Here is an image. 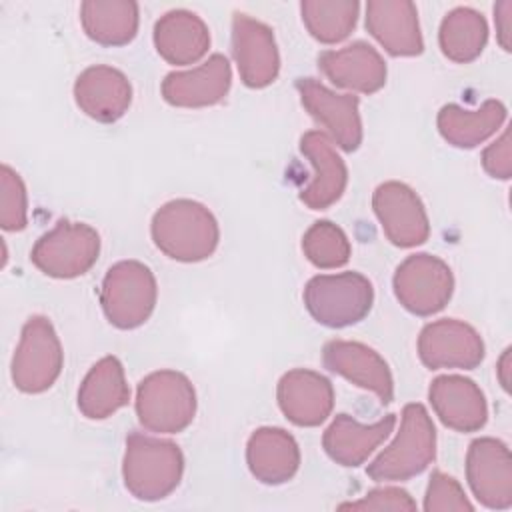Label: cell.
<instances>
[{
	"mask_svg": "<svg viewBox=\"0 0 512 512\" xmlns=\"http://www.w3.org/2000/svg\"><path fill=\"white\" fill-rule=\"evenodd\" d=\"M302 296L308 314L328 328L364 320L374 304L372 282L360 272L318 274L306 282Z\"/></svg>",
	"mask_w": 512,
	"mask_h": 512,
	"instance_id": "cell-5",
	"label": "cell"
},
{
	"mask_svg": "<svg viewBox=\"0 0 512 512\" xmlns=\"http://www.w3.org/2000/svg\"><path fill=\"white\" fill-rule=\"evenodd\" d=\"M338 508L340 510H394V512L408 510L412 512L416 510V502L406 490L386 486V488H374L362 500L346 502V504H340Z\"/></svg>",
	"mask_w": 512,
	"mask_h": 512,
	"instance_id": "cell-34",
	"label": "cell"
},
{
	"mask_svg": "<svg viewBox=\"0 0 512 512\" xmlns=\"http://www.w3.org/2000/svg\"><path fill=\"white\" fill-rule=\"evenodd\" d=\"M282 414L296 426H320L334 408L332 382L320 372L294 368L286 372L276 388Z\"/></svg>",
	"mask_w": 512,
	"mask_h": 512,
	"instance_id": "cell-17",
	"label": "cell"
},
{
	"mask_svg": "<svg viewBox=\"0 0 512 512\" xmlns=\"http://www.w3.org/2000/svg\"><path fill=\"white\" fill-rule=\"evenodd\" d=\"M322 362L330 372L374 392L382 404L392 402V372L386 360L374 348L352 340H328L322 348Z\"/></svg>",
	"mask_w": 512,
	"mask_h": 512,
	"instance_id": "cell-15",
	"label": "cell"
},
{
	"mask_svg": "<svg viewBox=\"0 0 512 512\" xmlns=\"http://www.w3.org/2000/svg\"><path fill=\"white\" fill-rule=\"evenodd\" d=\"M130 400L124 366L116 356L100 358L78 388V408L90 420H104Z\"/></svg>",
	"mask_w": 512,
	"mask_h": 512,
	"instance_id": "cell-26",
	"label": "cell"
},
{
	"mask_svg": "<svg viewBox=\"0 0 512 512\" xmlns=\"http://www.w3.org/2000/svg\"><path fill=\"white\" fill-rule=\"evenodd\" d=\"M158 286L152 270L138 260H122L108 268L100 304L108 322L120 330L142 326L154 312Z\"/></svg>",
	"mask_w": 512,
	"mask_h": 512,
	"instance_id": "cell-6",
	"label": "cell"
},
{
	"mask_svg": "<svg viewBox=\"0 0 512 512\" xmlns=\"http://www.w3.org/2000/svg\"><path fill=\"white\" fill-rule=\"evenodd\" d=\"M366 30L392 56H418L424 50L418 10L410 0H370Z\"/></svg>",
	"mask_w": 512,
	"mask_h": 512,
	"instance_id": "cell-21",
	"label": "cell"
},
{
	"mask_svg": "<svg viewBox=\"0 0 512 512\" xmlns=\"http://www.w3.org/2000/svg\"><path fill=\"white\" fill-rule=\"evenodd\" d=\"M482 166L492 178L508 180L512 176V150L508 130H504L502 136L482 152Z\"/></svg>",
	"mask_w": 512,
	"mask_h": 512,
	"instance_id": "cell-35",
	"label": "cell"
},
{
	"mask_svg": "<svg viewBox=\"0 0 512 512\" xmlns=\"http://www.w3.org/2000/svg\"><path fill=\"white\" fill-rule=\"evenodd\" d=\"M508 370H510V348L504 350L500 362H498V380L502 384L504 390L510 388V378H508Z\"/></svg>",
	"mask_w": 512,
	"mask_h": 512,
	"instance_id": "cell-37",
	"label": "cell"
},
{
	"mask_svg": "<svg viewBox=\"0 0 512 512\" xmlns=\"http://www.w3.org/2000/svg\"><path fill=\"white\" fill-rule=\"evenodd\" d=\"M426 512H472L474 506L466 498L460 482L440 470L432 472L426 496H424Z\"/></svg>",
	"mask_w": 512,
	"mask_h": 512,
	"instance_id": "cell-33",
	"label": "cell"
},
{
	"mask_svg": "<svg viewBox=\"0 0 512 512\" xmlns=\"http://www.w3.org/2000/svg\"><path fill=\"white\" fill-rule=\"evenodd\" d=\"M394 424V414H386L374 424H360L350 414H336L324 430L322 446L336 464L354 468L366 462L368 456L390 436Z\"/></svg>",
	"mask_w": 512,
	"mask_h": 512,
	"instance_id": "cell-24",
	"label": "cell"
},
{
	"mask_svg": "<svg viewBox=\"0 0 512 512\" xmlns=\"http://www.w3.org/2000/svg\"><path fill=\"white\" fill-rule=\"evenodd\" d=\"M296 90L308 114L332 134L342 150L354 152L362 144L358 96L336 94L316 78H298Z\"/></svg>",
	"mask_w": 512,
	"mask_h": 512,
	"instance_id": "cell-14",
	"label": "cell"
},
{
	"mask_svg": "<svg viewBox=\"0 0 512 512\" xmlns=\"http://www.w3.org/2000/svg\"><path fill=\"white\" fill-rule=\"evenodd\" d=\"M246 462L252 476L262 484H284L300 468V448L284 428L262 426L248 438Z\"/></svg>",
	"mask_w": 512,
	"mask_h": 512,
	"instance_id": "cell-23",
	"label": "cell"
},
{
	"mask_svg": "<svg viewBox=\"0 0 512 512\" xmlns=\"http://www.w3.org/2000/svg\"><path fill=\"white\" fill-rule=\"evenodd\" d=\"M374 214L386 238L400 248L424 244L430 236V220L420 196L404 182H384L372 194Z\"/></svg>",
	"mask_w": 512,
	"mask_h": 512,
	"instance_id": "cell-10",
	"label": "cell"
},
{
	"mask_svg": "<svg viewBox=\"0 0 512 512\" xmlns=\"http://www.w3.org/2000/svg\"><path fill=\"white\" fill-rule=\"evenodd\" d=\"M232 54L248 88H266L278 78L280 54L272 28L242 12L232 18Z\"/></svg>",
	"mask_w": 512,
	"mask_h": 512,
	"instance_id": "cell-13",
	"label": "cell"
},
{
	"mask_svg": "<svg viewBox=\"0 0 512 512\" xmlns=\"http://www.w3.org/2000/svg\"><path fill=\"white\" fill-rule=\"evenodd\" d=\"M466 480L476 500L492 510L512 506V456L498 438H476L466 452Z\"/></svg>",
	"mask_w": 512,
	"mask_h": 512,
	"instance_id": "cell-11",
	"label": "cell"
},
{
	"mask_svg": "<svg viewBox=\"0 0 512 512\" xmlns=\"http://www.w3.org/2000/svg\"><path fill=\"white\" fill-rule=\"evenodd\" d=\"M64 352L60 338L46 316H30L12 358V382L20 392L40 394L60 376Z\"/></svg>",
	"mask_w": 512,
	"mask_h": 512,
	"instance_id": "cell-8",
	"label": "cell"
},
{
	"mask_svg": "<svg viewBox=\"0 0 512 512\" xmlns=\"http://www.w3.org/2000/svg\"><path fill=\"white\" fill-rule=\"evenodd\" d=\"M506 120V106L500 100H486L480 108L468 110L456 104L440 108L436 124L440 136L456 148H476L488 140Z\"/></svg>",
	"mask_w": 512,
	"mask_h": 512,
	"instance_id": "cell-27",
	"label": "cell"
},
{
	"mask_svg": "<svg viewBox=\"0 0 512 512\" xmlns=\"http://www.w3.org/2000/svg\"><path fill=\"white\" fill-rule=\"evenodd\" d=\"M436 458V428L428 410L406 404L396 438L368 464L366 474L376 482H402L422 474Z\"/></svg>",
	"mask_w": 512,
	"mask_h": 512,
	"instance_id": "cell-3",
	"label": "cell"
},
{
	"mask_svg": "<svg viewBox=\"0 0 512 512\" xmlns=\"http://www.w3.org/2000/svg\"><path fill=\"white\" fill-rule=\"evenodd\" d=\"M80 22L90 40L102 46H124L138 32V4L130 0H88Z\"/></svg>",
	"mask_w": 512,
	"mask_h": 512,
	"instance_id": "cell-28",
	"label": "cell"
},
{
	"mask_svg": "<svg viewBox=\"0 0 512 512\" xmlns=\"http://www.w3.org/2000/svg\"><path fill=\"white\" fill-rule=\"evenodd\" d=\"M78 108L96 122H116L132 102V86L124 72L96 64L86 68L74 82Z\"/></svg>",
	"mask_w": 512,
	"mask_h": 512,
	"instance_id": "cell-22",
	"label": "cell"
},
{
	"mask_svg": "<svg viewBox=\"0 0 512 512\" xmlns=\"http://www.w3.org/2000/svg\"><path fill=\"white\" fill-rule=\"evenodd\" d=\"M438 42L442 54L458 64L476 60L488 42V24L484 16L468 6L450 10L440 24Z\"/></svg>",
	"mask_w": 512,
	"mask_h": 512,
	"instance_id": "cell-29",
	"label": "cell"
},
{
	"mask_svg": "<svg viewBox=\"0 0 512 512\" xmlns=\"http://www.w3.org/2000/svg\"><path fill=\"white\" fill-rule=\"evenodd\" d=\"M302 252L316 268L330 270L350 260L352 246L340 226L330 220H318L304 232Z\"/></svg>",
	"mask_w": 512,
	"mask_h": 512,
	"instance_id": "cell-31",
	"label": "cell"
},
{
	"mask_svg": "<svg viewBox=\"0 0 512 512\" xmlns=\"http://www.w3.org/2000/svg\"><path fill=\"white\" fill-rule=\"evenodd\" d=\"M184 472V456L172 440L132 432L126 438L122 460V478L126 490L144 502H156L170 496Z\"/></svg>",
	"mask_w": 512,
	"mask_h": 512,
	"instance_id": "cell-2",
	"label": "cell"
},
{
	"mask_svg": "<svg viewBox=\"0 0 512 512\" xmlns=\"http://www.w3.org/2000/svg\"><path fill=\"white\" fill-rule=\"evenodd\" d=\"M154 46L168 64L186 66L208 52L210 32L198 14L170 10L154 24Z\"/></svg>",
	"mask_w": 512,
	"mask_h": 512,
	"instance_id": "cell-25",
	"label": "cell"
},
{
	"mask_svg": "<svg viewBox=\"0 0 512 512\" xmlns=\"http://www.w3.org/2000/svg\"><path fill=\"white\" fill-rule=\"evenodd\" d=\"M100 236L84 222L58 220L56 226L44 232L30 258L34 266L52 278H76L86 274L98 260Z\"/></svg>",
	"mask_w": 512,
	"mask_h": 512,
	"instance_id": "cell-7",
	"label": "cell"
},
{
	"mask_svg": "<svg viewBox=\"0 0 512 512\" xmlns=\"http://www.w3.org/2000/svg\"><path fill=\"white\" fill-rule=\"evenodd\" d=\"M300 12L312 38L322 44H336L354 30L360 4L356 0H304Z\"/></svg>",
	"mask_w": 512,
	"mask_h": 512,
	"instance_id": "cell-30",
	"label": "cell"
},
{
	"mask_svg": "<svg viewBox=\"0 0 512 512\" xmlns=\"http://www.w3.org/2000/svg\"><path fill=\"white\" fill-rule=\"evenodd\" d=\"M428 398L440 422L456 432H476L488 420L484 392L470 378L458 374L438 376L430 384Z\"/></svg>",
	"mask_w": 512,
	"mask_h": 512,
	"instance_id": "cell-19",
	"label": "cell"
},
{
	"mask_svg": "<svg viewBox=\"0 0 512 512\" xmlns=\"http://www.w3.org/2000/svg\"><path fill=\"white\" fill-rule=\"evenodd\" d=\"M232 84L230 62L224 54H212L204 64L170 72L162 80V96L170 106L204 108L222 102Z\"/></svg>",
	"mask_w": 512,
	"mask_h": 512,
	"instance_id": "cell-18",
	"label": "cell"
},
{
	"mask_svg": "<svg viewBox=\"0 0 512 512\" xmlns=\"http://www.w3.org/2000/svg\"><path fill=\"white\" fill-rule=\"evenodd\" d=\"M194 414L196 390L182 372L158 370L140 380L136 416L146 430L176 434L192 424Z\"/></svg>",
	"mask_w": 512,
	"mask_h": 512,
	"instance_id": "cell-4",
	"label": "cell"
},
{
	"mask_svg": "<svg viewBox=\"0 0 512 512\" xmlns=\"http://www.w3.org/2000/svg\"><path fill=\"white\" fill-rule=\"evenodd\" d=\"M28 224V194L16 170L0 168V226L10 232L24 230Z\"/></svg>",
	"mask_w": 512,
	"mask_h": 512,
	"instance_id": "cell-32",
	"label": "cell"
},
{
	"mask_svg": "<svg viewBox=\"0 0 512 512\" xmlns=\"http://www.w3.org/2000/svg\"><path fill=\"white\" fill-rule=\"evenodd\" d=\"M418 356L430 370H472L484 360V340L470 324L456 318H442L422 328L418 336Z\"/></svg>",
	"mask_w": 512,
	"mask_h": 512,
	"instance_id": "cell-12",
	"label": "cell"
},
{
	"mask_svg": "<svg viewBox=\"0 0 512 512\" xmlns=\"http://www.w3.org/2000/svg\"><path fill=\"white\" fill-rule=\"evenodd\" d=\"M150 234L160 252L178 262H200L214 254L220 228L214 214L200 202L178 198L156 210Z\"/></svg>",
	"mask_w": 512,
	"mask_h": 512,
	"instance_id": "cell-1",
	"label": "cell"
},
{
	"mask_svg": "<svg viewBox=\"0 0 512 512\" xmlns=\"http://www.w3.org/2000/svg\"><path fill=\"white\" fill-rule=\"evenodd\" d=\"M494 20H496V32H498V42L500 46L510 52V34H512V2L502 0L494 6Z\"/></svg>",
	"mask_w": 512,
	"mask_h": 512,
	"instance_id": "cell-36",
	"label": "cell"
},
{
	"mask_svg": "<svg viewBox=\"0 0 512 512\" xmlns=\"http://www.w3.org/2000/svg\"><path fill=\"white\" fill-rule=\"evenodd\" d=\"M300 152L308 158L314 170L312 180L300 192V200L310 210H326L344 194L348 168L336 152L332 138L322 130L302 134Z\"/></svg>",
	"mask_w": 512,
	"mask_h": 512,
	"instance_id": "cell-16",
	"label": "cell"
},
{
	"mask_svg": "<svg viewBox=\"0 0 512 512\" xmlns=\"http://www.w3.org/2000/svg\"><path fill=\"white\" fill-rule=\"evenodd\" d=\"M392 286L398 302L408 312L416 316H432L450 302L454 276L444 260L420 252L400 262Z\"/></svg>",
	"mask_w": 512,
	"mask_h": 512,
	"instance_id": "cell-9",
	"label": "cell"
},
{
	"mask_svg": "<svg viewBox=\"0 0 512 512\" xmlns=\"http://www.w3.org/2000/svg\"><path fill=\"white\" fill-rule=\"evenodd\" d=\"M320 72L340 88L374 94L386 84V62L368 42H352L340 50H326L318 56Z\"/></svg>",
	"mask_w": 512,
	"mask_h": 512,
	"instance_id": "cell-20",
	"label": "cell"
}]
</instances>
